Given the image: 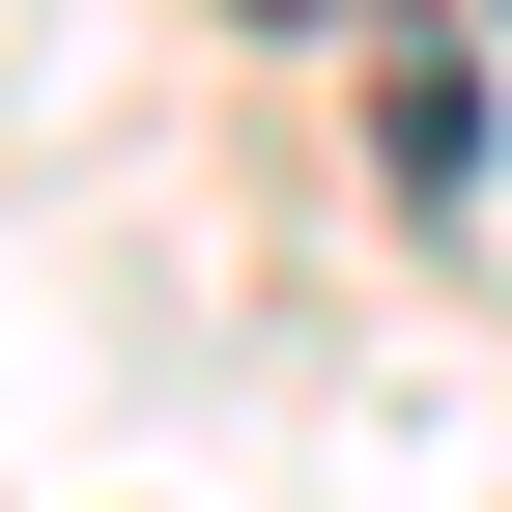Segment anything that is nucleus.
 <instances>
[{
	"label": "nucleus",
	"mask_w": 512,
	"mask_h": 512,
	"mask_svg": "<svg viewBox=\"0 0 512 512\" xmlns=\"http://www.w3.org/2000/svg\"><path fill=\"white\" fill-rule=\"evenodd\" d=\"M370 143H399V200H484V57L399 29V57H370Z\"/></svg>",
	"instance_id": "nucleus-1"
}]
</instances>
